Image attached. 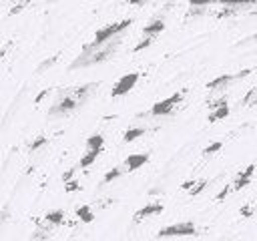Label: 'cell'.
I'll return each mask as SVG.
<instances>
[{"label":"cell","instance_id":"obj_1","mask_svg":"<svg viewBox=\"0 0 257 241\" xmlns=\"http://www.w3.org/2000/svg\"><path fill=\"white\" fill-rule=\"evenodd\" d=\"M96 88H98V82H88V84H80V86L60 90L56 102L48 110V116H64V114L80 108L82 104L88 102V98L94 94Z\"/></svg>","mask_w":257,"mask_h":241},{"label":"cell","instance_id":"obj_2","mask_svg":"<svg viewBox=\"0 0 257 241\" xmlns=\"http://www.w3.org/2000/svg\"><path fill=\"white\" fill-rule=\"evenodd\" d=\"M120 38H122V34L116 36V38H112L110 42H106V44L94 48V50H84V48H82V52L76 56V60L70 64V68H72V70H74V68H84V66H92V64H98V62L108 60V58L118 50V46L122 44Z\"/></svg>","mask_w":257,"mask_h":241},{"label":"cell","instance_id":"obj_3","mask_svg":"<svg viewBox=\"0 0 257 241\" xmlns=\"http://www.w3.org/2000/svg\"><path fill=\"white\" fill-rule=\"evenodd\" d=\"M131 24H133V18H124V20H120V22H112V24L102 26L100 30H96V34H94L92 42H90V44H86V46H84V50H94V48H98V46H102V44L110 42L112 38L120 36V34H122Z\"/></svg>","mask_w":257,"mask_h":241},{"label":"cell","instance_id":"obj_4","mask_svg":"<svg viewBox=\"0 0 257 241\" xmlns=\"http://www.w3.org/2000/svg\"><path fill=\"white\" fill-rule=\"evenodd\" d=\"M193 235H197V225L193 221L171 223V225L161 227L157 233L159 239H163V237H193Z\"/></svg>","mask_w":257,"mask_h":241},{"label":"cell","instance_id":"obj_5","mask_svg":"<svg viewBox=\"0 0 257 241\" xmlns=\"http://www.w3.org/2000/svg\"><path fill=\"white\" fill-rule=\"evenodd\" d=\"M183 96H185V92H173L171 96H167V98H163V100H157L153 106H151V114L153 116H169L177 106H179V102L183 100Z\"/></svg>","mask_w":257,"mask_h":241},{"label":"cell","instance_id":"obj_6","mask_svg":"<svg viewBox=\"0 0 257 241\" xmlns=\"http://www.w3.org/2000/svg\"><path fill=\"white\" fill-rule=\"evenodd\" d=\"M251 72H253L251 68H245V70H239V72H235V74H221V76L213 78L211 82H207V90H211V92L223 90V88H227L231 82H235V80H239V78H243V76H247V74H251Z\"/></svg>","mask_w":257,"mask_h":241},{"label":"cell","instance_id":"obj_7","mask_svg":"<svg viewBox=\"0 0 257 241\" xmlns=\"http://www.w3.org/2000/svg\"><path fill=\"white\" fill-rule=\"evenodd\" d=\"M139 72H126L122 74L114 84H112V90H110V96L116 98V96H122L126 92H131V88H135V84L139 82Z\"/></svg>","mask_w":257,"mask_h":241},{"label":"cell","instance_id":"obj_8","mask_svg":"<svg viewBox=\"0 0 257 241\" xmlns=\"http://www.w3.org/2000/svg\"><path fill=\"white\" fill-rule=\"evenodd\" d=\"M163 211H165V205H163L161 201H149L147 205H143V207L135 213L133 221H135V223H141V221H145V219H149V217H157V215H161Z\"/></svg>","mask_w":257,"mask_h":241},{"label":"cell","instance_id":"obj_9","mask_svg":"<svg viewBox=\"0 0 257 241\" xmlns=\"http://www.w3.org/2000/svg\"><path fill=\"white\" fill-rule=\"evenodd\" d=\"M211 106V112H209V116H207V120L209 123H217V120H223V118H227L229 116V112H231V106L227 104V98L223 96V98H219V100H215L213 104H209Z\"/></svg>","mask_w":257,"mask_h":241},{"label":"cell","instance_id":"obj_10","mask_svg":"<svg viewBox=\"0 0 257 241\" xmlns=\"http://www.w3.org/2000/svg\"><path fill=\"white\" fill-rule=\"evenodd\" d=\"M253 173H255V165L251 163V165H247V167H243L237 175H235V179H233V191H241V189H245L249 183H251V179H253Z\"/></svg>","mask_w":257,"mask_h":241},{"label":"cell","instance_id":"obj_11","mask_svg":"<svg viewBox=\"0 0 257 241\" xmlns=\"http://www.w3.org/2000/svg\"><path fill=\"white\" fill-rule=\"evenodd\" d=\"M149 159H151L149 153H131V155L124 159L122 169H124V171H137V169H141L143 165H147Z\"/></svg>","mask_w":257,"mask_h":241},{"label":"cell","instance_id":"obj_12","mask_svg":"<svg viewBox=\"0 0 257 241\" xmlns=\"http://www.w3.org/2000/svg\"><path fill=\"white\" fill-rule=\"evenodd\" d=\"M163 30H165V20H163V18H155V20H151V22L143 28V38L155 40Z\"/></svg>","mask_w":257,"mask_h":241},{"label":"cell","instance_id":"obj_13","mask_svg":"<svg viewBox=\"0 0 257 241\" xmlns=\"http://www.w3.org/2000/svg\"><path fill=\"white\" fill-rule=\"evenodd\" d=\"M102 149H104V137L100 133H94V135L86 137V151L102 153Z\"/></svg>","mask_w":257,"mask_h":241},{"label":"cell","instance_id":"obj_14","mask_svg":"<svg viewBox=\"0 0 257 241\" xmlns=\"http://www.w3.org/2000/svg\"><path fill=\"white\" fill-rule=\"evenodd\" d=\"M74 213H76L78 221H82V223H92L94 221V211H92L90 205H80V207H76Z\"/></svg>","mask_w":257,"mask_h":241},{"label":"cell","instance_id":"obj_15","mask_svg":"<svg viewBox=\"0 0 257 241\" xmlns=\"http://www.w3.org/2000/svg\"><path fill=\"white\" fill-rule=\"evenodd\" d=\"M44 221L48 225H62L64 223V211L62 209H52L44 215Z\"/></svg>","mask_w":257,"mask_h":241},{"label":"cell","instance_id":"obj_16","mask_svg":"<svg viewBox=\"0 0 257 241\" xmlns=\"http://www.w3.org/2000/svg\"><path fill=\"white\" fill-rule=\"evenodd\" d=\"M143 135H145V129H143V127H131V129L124 131L122 141H124V143H133V141H137V139L143 137Z\"/></svg>","mask_w":257,"mask_h":241},{"label":"cell","instance_id":"obj_17","mask_svg":"<svg viewBox=\"0 0 257 241\" xmlns=\"http://www.w3.org/2000/svg\"><path fill=\"white\" fill-rule=\"evenodd\" d=\"M122 173H124L122 165H120V167H112V169H108V171L104 173V177H102V185H108V183H112V181H114V179H118Z\"/></svg>","mask_w":257,"mask_h":241},{"label":"cell","instance_id":"obj_18","mask_svg":"<svg viewBox=\"0 0 257 241\" xmlns=\"http://www.w3.org/2000/svg\"><path fill=\"white\" fill-rule=\"evenodd\" d=\"M98 155H100V153H94V151H86V153L80 157V161H78V167H80V169H86V167H90V165H92V163L98 159Z\"/></svg>","mask_w":257,"mask_h":241},{"label":"cell","instance_id":"obj_19","mask_svg":"<svg viewBox=\"0 0 257 241\" xmlns=\"http://www.w3.org/2000/svg\"><path fill=\"white\" fill-rule=\"evenodd\" d=\"M221 147H223V143H221V141H215V143H211L209 147H205V149H203V155H205V157H211V155L219 153V151H221Z\"/></svg>","mask_w":257,"mask_h":241},{"label":"cell","instance_id":"obj_20","mask_svg":"<svg viewBox=\"0 0 257 241\" xmlns=\"http://www.w3.org/2000/svg\"><path fill=\"white\" fill-rule=\"evenodd\" d=\"M207 183H209L207 179H201V181H195V185L191 187V191H189V195H191V197H197V195H199V193H201V191H203V189L207 187Z\"/></svg>","mask_w":257,"mask_h":241},{"label":"cell","instance_id":"obj_21","mask_svg":"<svg viewBox=\"0 0 257 241\" xmlns=\"http://www.w3.org/2000/svg\"><path fill=\"white\" fill-rule=\"evenodd\" d=\"M46 143H48V139H46V137H36V139L30 143V147H28V149H30V153H36V151H38L40 147H44Z\"/></svg>","mask_w":257,"mask_h":241},{"label":"cell","instance_id":"obj_22","mask_svg":"<svg viewBox=\"0 0 257 241\" xmlns=\"http://www.w3.org/2000/svg\"><path fill=\"white\" fill-rule=\"evenodd\" d=\"M80 189H82V187H80V183H78L76 179L64 183V191H66V193H76V191H80Z\"/></svg>","mask_w":257,"mask_h":241},{"label":"cell","instance_id":"obj_23","mask_svg":"<svg viewBox=\"0 0 257 241\" xmlns=\"http://www.w3.org/2000/svg\"><path fill=\"white\" fill-rule=\"evenodd\" d=\"M205 6H207V4L191 2V10H189V14H203V12H205Z\"/></svg>","mask_w":257,"mask_h":241},{"label":"cell","instance_id":"obj_24","mask_svg":"<svg viewBox=\"0 0 257 241\" xmlns=\"http://www.w3.org/2000/svg\"><path fill=\"white\" fill-rule=\"evenodd\" d=\"M153 42H155V40H151V38H143V40H141V42H139V44H137L133 50H135V52H141V50H145L147 46H151Z\"/></svg>","mask_w":257,"mask_h":241},{"label":"cell","instance_id":"obj_25","mask_svg":"<svg viewBox=\"0 0 257 241\" xmlns=\"http://www.w3.org/2000/svg\"><path fill=\"white\" fill-rule=\"evenodd\" d=\"M74 173H76V167H70L68 171H64V173H62V181H64V183H68V181H72V177H74Z\"/></svg>","mask_w":257,"mask_h":241},{"label":"cell","instance_id":"obj_26","mask_svg":"<svg viewBox=\"0 0 257 241\" xmlns=\"http://www.w3.org/2000/svg\"><path fill=\"white\" fill-rule=\"evenodd\" d=\"M231 191H233V187H231V185H225V189H223V191L217 195V201H223V199H225V197H227Z\"/></svg>","mask_w":257,"mask_h":241},{"label":"cell","instance_id":"obj_27","mask_svg":"<svg viewBox=\"0 0 257 241\" xmlns=\"http://www.w3.org/2000/svg\"><path fill=\"white\" fill-rule=\"evenodd\" d=\"M241 215H243V217H251V215H253V207L243 205V207H241Z\"/></svg>","mask_w":257,"mask_h":241},{"label":"cell","instance_id":"obj_28","mask_svg":"<svg viewBox=\"0 0 257 241\" xmlns=\"http://www.w3.org/2000/svg\"><path fill=\"white\" fill-rule=\"evenodd\" d=\"M46 94H50V88H46V90H42V92H40V94L36 96V100H34V102H40V100H42V98H44Z\"/></svg>","mask_w":257,"mask_h":241},{"label":"cell","instance_id":"obj_29","mask_svg":"<svg viewBox=\"0 0 257 241\" xmlns=\"http://www.w3.org/2000/svg\"><path fill=\"white\" fill-rule=\"evenodd\" d=\"M251 92H253V104H255V108H257V88H253Z\"/></svg>","mask_w":257,"mask_h":241}]
</instances>
